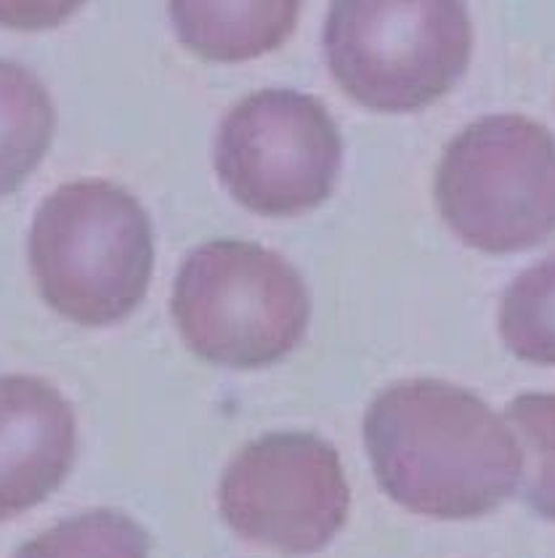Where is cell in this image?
<instances>
[{"instance_id": "obj_13", "label": "cell", "mask_w": 555, "mask_h": 558, "mask_svg": "<svg viewBox=\"0 0 555 558\" xmlns=\"http://www.w3.org/2000/svg\"><path fill=\"white\" fill-rule=\"evenodd\" d=\"M505 421L523 452L527 502L555 521V393H521L508 404Z\"/></svg>"}, {"instance_id": "obj_2", "label": "cell", "mask_w": 555, "mask_h": 558, "mask_svg": "<svg viewBox=\"0 0 555 558\" xmlns=\"http://www.w3.org/2000/svg\"><path fill=\"white\" fill-rule=\"evenodd\" d=\"M29 266L53 312L83 327L114 325L147 295L152 221L123 186L72 181L48 194L35 214Z\"/></svg>"}, {"instance_id": "obj_9", "label": "cell", "mask_w": 555, "mask_h": 558, "mask_svg": "<svg viewBox=\"0 0 555 558\" xmlns=\"http://www.w3.org/2000/svg\"><path fill=\"white\" fill-rule=\"evenodd\" d=\"M300 3H171V20L178 40L197 57L213 62H245L280 48L293 35Z\"/></svg>"}, {"instance_id": "obj_4", "label": "cell", "mask_w": 555, "mask_h": 558, "mask_svg": "<svg viewBox=\"0 0 555 558\" xmlns=\"http://www.w3.org/2000/svg\"><path fill=\"white\" fill-rule=\"evenodd\" d=\"M322 44L351 99L402 114L455 88L470 64L473 24L468 5L455 0H337Z\"/></svg>"}, {"instance_id": "obj_11", "label": "cell", "mask_w": 555, "mask_h": 558, "mask_svg": "<svg viewBox=\"0 0 555 558\" xmlns=\"http://www.w3.org/2000/svg\"><path fill=\"white\" fill-rule=\"evenodd\" d=\"M499 336L518 360L555 367V253L508 284L499 306Z\"/></svg>"}, {"instance_id": "obj_5", "label": "cell", "mask_w": 555, "mask_h": 558, "mask_svg": "<svg viewBox=\"0 0 555 558\" xmlns=\"http://www.w3.org/2000/svg\"><path fill=\"white\" fill-rule=\"evenodd\" d=\"M446 227L468 247L518 253L555 236V133L527 114H486L446 144L436 171Z\"/></svg>"}, {"instance_id": "obj_7", "label": "cell", "mask_w": 555, "mask_h": 558, "mask_svg": "<svg viewBox=\"0 0 555 558\" xmlns=\"http://www.w3.org/2000/svg\"><path fill=\"white\" fill-rule=\"evenodd\" d=\"M219 508L247 543L309 556L343 530L351 487L330 441L304 430H276L234 454L221 476Z\"/></svg>"}, {"instance_id": "obj_12", "label": "cell", "mask_w": 555, "mask_h": 558, "mask_svg": "<svg viewBox=\"0 0 555 558\" xmlns=\"http://www.w3.org/2000/svg\"><path fill=\"white\" fill-rule=\"evenodd\" d=\"M14 558H149V537L131 515L99 508L59 521Z\"/></svg>"}, {"instance_id": "obj_3", "label": "cell", "mask_w": 555, "mask_h": 558, "mask_svg": "<svg viewBox=\"0 0 555 558\" xmlns=\"http://www.w3.org/2000/svg\"><path fill=\"white\" fill-rule=\"evenodd\" d=\"M171 308L186 345L232 369L285 360L311 319L298 269L245 240H213L192 251L178 269Z\"/></svg>"}, {"instance_id": "obj_10", "label": "cell", "mask_w": 555, "mask_h": 558, "mask_svg": "<svg viewBox=\"0 0 555 558\" xmlns=\"http://www.w3.org/2000/svg\"><path fill=\"white\" fill-rule=\"evenodd\" d=\"M51 94L27 66L0 59V197L40 166L53 138Z\"/></svg>"}, {"instance_id": "obj_1", "label": "cell", "mask_w": 555, "mask_h": 558, "mask_svg": "<svg viewBox=\"0 0 555 558\" xmlns=\"http://www.w3.org/2000/svg\"><path fill=\"white\" fill-rule=\"evenodd\" d=\"M365 447L383 493L428 519H479L523 482L508 421L446 380H402L380 391L365 415Z\"/></svg>"}, {"instance_id": "obj_6", "label": "cell", "mask_w": 555, "mask_h": 558, "mask_svg": "<svg viewBox=\"0 0 555 558\" xmlns=\"http://www.w3.org/2000/svg\"><path fill=\"white\" fill-rule=\"evenodd\" d=\"M343 142L328 107L309 94L267 88L229 109L215 136V173L258 216H298L335 190Z\"/></svg>"}, {"instance_id": "obj_8", "label": "cell", "mask_w": 555, "mask_h": 558, "mask_svg": "<svg viewBox=\"0 0 555 558\" xmlns=\"http://www.w3.org/2000/svg\"><path fill=\"white\" fill-rule=\"evenodd\" d=\"M75 452V410L62 391L33 375H0V521L59 489Z\"/></svg>"}]
</instances>
